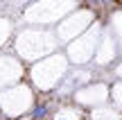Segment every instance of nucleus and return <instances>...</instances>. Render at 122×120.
<instances>
[{
    "instance_id": "39448f33",
    "label": "nucleus",
    "mask_w": 122,
    "mask_h": 120,
    "mask_svg": "<svg viewBox=\"0 0 122 120\" xmlns=\"http://www.w3.org/2000/svg\"><path fill=\"white\" fill-rule=\"evenodd\" d=\"M0 120H14L11 116H0Z\"/></svg>"
},
{
    "instance_id": "20e7f679",
    "label": "nucleus",
    "mask_w": 122,
    "mask_h": 120,
    "mask_svg": "<svg viewBox=\"0 0 122 120\" xmlns=\"http://www.w3.org/2000/svg\"><path fill=\"white\" fill-rule=\"evenodd\" d=\"M113 75H115V77H118V79H115V82H122V61H120V63H118V66H115V68H113Z\"/></svg>"
},
{
    "instance_id": "f257e3e1",
    "label": "nucleus",
    "mask_w": 122,
    "mask_h": 120,
    "mask_svg": "<svg viewBox=\"0 0 122 120\" xmlns=\"http://www.w3.org/2000/svg\"><path fill=\"white\" fill-rule=\"evenodd\" d=\"M54 102H57V98H54V100H41V102H36L34 109H32V113H30V120H48L50 116H52Z\"/></svg>"
},
{
    "instance_id": "f03ea898",
    "label": "nucleus",
    "mask_w": 122,
    "mask_h": 120,
    "mask_svg": "<svg viewBox=\"0 0 122 120\" xmlns=\"http://www.w3.org/2000/svg\"><path fill=\"white\" fill-rule=\"evenodd\" d=\"M54 120H84V113L75 104H61L54 111Z\"/></svg>"
},
{
    "instance_id": "7ed1b4c3",
    "label": "nucleus",
    "mask_w": 122,
    "mask_h": 120,
    "mask_svg": "<svg viewBox=\"0 0 122 120\" xmlns=\"http://www.w3.org/2000/svg\"><path fill=\"white\" fill-rule=\"evenodd\" d=\"M111 100L118 109H122V82L113 79V86H111Z\"/></svg>"
}]
</instances>
